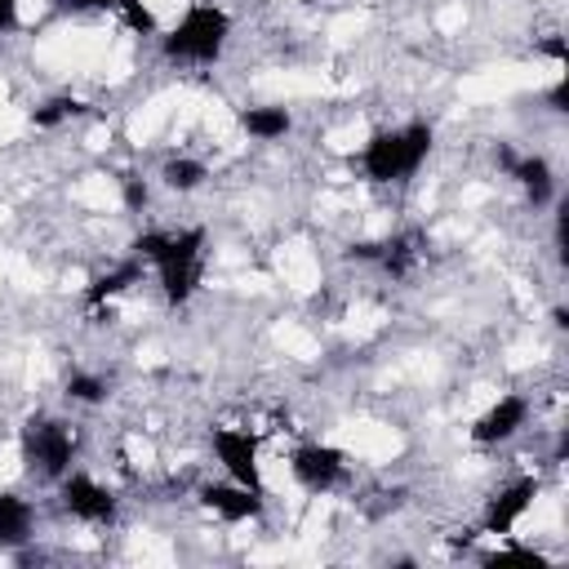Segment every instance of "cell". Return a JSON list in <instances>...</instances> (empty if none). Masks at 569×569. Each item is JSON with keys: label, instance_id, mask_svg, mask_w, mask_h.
I'll return each instance as SVG.
<instances>
[{"label": "cell", "instance_id": "obj_1", "mask_svg": "<svg viewBox=\"0 0 569 569\" xmlns=\"http://www.w3.org/2000/svg\"><path fill=\"white\" fill-rule=\"evenodd\" d=\"M133 258L147 267H156L160 276V293L169 307L191 302V293L200 289L204 276V231L200 227H182V231H142L133 240Z\"/></svg>", "mask_w": 569, "mask_h": 569}, {"label": "cell", "instance_id": "obj_2", "mask_svg": "<svg viewBox=\"0 0 569 569\" xmlns=\"http://www.w3.org/2000/svg\"><path fill=\"white\" fill-rule=\"evenodd\" d=\"M431 142H436V133H431V124H422V120L400 124V129H378V133L360 147L356 169L365 173V182H378V187L405 182V178H413V173L422 169V160L431 156Z\"/></svg>", "mask_w": 569, "mask_h": 569}, {"label": "cell", "instance_id": "obj_3", "mask_svg": "<svg viewBox=\"0 0 569 569\" xmlns=\"http://www.w3.org/2000/svg\"><path fill=\"white\" fill-rule=\"evenodd\" d=\"M231 40V13L218 4H187V13L160 36L169 62H218Z\"/></svg>", "mask_w": 569, "mask_h": 569}, {"label": "cell", "instance_id": "obj_4", "mask_svg": "<svg viewBox=\"0 0 569 569\" xmlns=\"http://www.w3.org/2000/svg\"><path fill=\"white\" fill-rule=\"evenodd\" d=\"M22 462L40 480H62L76 462V431L58 418H31L22 427Z\"/></svg>", "mask_w": 569, "mask_h": 569}, {"label": "cell", "instance_id": "obj_5", "mask_svg": "<svg viewBox=\"0 0 569 569\" xmlns=\"http://www.w3.org/2000/svg\"><path fill=\"white\" fill-rule=\"evenodd\" d=\"M58 498H62V511L80 525H111L116 511H120L116 493L102 480H93L89 471H67L58 480Z\"/></svg>", "mask_w": 569, "mask_h": 569}, {"label": "cell", "instance_id": "obj_6", "mask_svg": "<svg viewBox=\"0 0 569 569\" xmlns=\"http://www.w3.org/2000/svg\"><path fill=\"white\" fill-rule=\"evenodd\" d=\"M209 445H213V458L222 462L227 480H236V485H244V489H253V493H267V485H262V467H258V436H253V431H240V427H213Z\"/></svg>", "mask_w": 569, "mask_h": 569}, {"label": "cell", "instance_id": "obj_7", "mask_svg": "<svg viewBox=\"0 0 569 569\" xmlns=\"http://www.w3.org/2000/svg\"><path fill=\"white\" fill-rule=\"evenodd\" d=\"M289 471H293V480H298L307 493H329V489H338V485L347 480V453L333 449V445L311 440V445H298V449H293Z\"/></svg>", "mask_w": 569, "mask_h": 569}, {"label": "cell", "instance_id": "obj_8", "mask_svg": "<svg viewBox=\"0 0 569 569\" xmlns=\"http://www.w3.org/2000/svg\"><path fill=\"white\" fill-rule=\"evenodd\" d=\"M196 498H200L204 511H213V516L227 520V525L258 520L262 507H267V502H262L267 493H253V489H244V485H236V480H209V485L196 489Z\"/></svg>", "mask_w": 569, "mask_h": 569}, {"label": "cell", "instance_id": "obj_9", "mask_svg": "<svg viewBox=\"0 0 569 569\" xmlns=\"http://www.w3.org/2000/svg\"><path fill=\"white\" fill-rule=\"evenodd\" d=\"M525 422H529V400L511 391V396H498V400L471 422V440H476V445H502V440H511Z\"/></svg>", "mask_w": 569, "mask_h": 569}, {"label": "cell", "instance_id": "obj_10", "mask_svg": "<svg viewBox=\"0 0 569 569\" xmlns=\"http://www.w3.org/2000/svg\"><path fill=\"white\" fill-rule=\"evenodd\" d=\"M533 498H538V480L533 476H520L507 489H498L489 498V507H485V533H511L520 525V516L533 507Z\"/></svg>", "mask_w": 569, "mask_h": 569}, {"label": "cell", "instance_id": "obj_11", "mask_svg": "<svg viewBox=\"0 0 569 569\" xmlns=\"http://www.w3.org/2000/svg\"><path fill=\"white\" fill-rule=\"evenodd\" d=\"M507 178H516V187L525 191V200L533 209H547L556 200V173H551L547 156H516L507 164Z\"/></svg>", "mask_w": 569, "mask_h": 569}, {"label": "cell", "instance_id": "obj_12", "mask_svg": "<svg viewBox=\"0 0 569 569\" xmlns=\"http://www.w3.org/2000/svg\"><path fill=\"white\" fill-rule=\"evenodd\" d=\"M31 529H36V511L22 493L13 489H0V547H22L31 542Z\"/></svg>", "mask_w": 569, "mask_h": 569}, {"label": "cell", "instance_id": "obj_13", "mask_svg": "<svg viewBox=\"0 0 569 569\" xmlns=\"http://www.w3.org/2000/svg\"><path fill=\"white\" fill-rule=\"evenodd\" d=\"M133 284H142V262L129 253L124 262H116L111 271H102V276H93V280H89L84 302H89V307H102V302L120 298V293H124V289H133Z\"/></svg>", "mask_w": 569, "mask_h": 569}, {"label": "cell", "instance_id": "obj_14", "mask_svg": "<svg viewBox=\"0 0 569 569\" xmlns=\"http://www.w3.org/2000/svg\"><path fill=\"white\" fill-rule=\"evenodd\" d=\"M240 129H244L253 142H280V138L293 129V116H289V107L262 102V107H244V111H240Z\"/></svg>", "mask_w": 569, "mask_h": 569}, {"label": "cell", "instance_id": "obj_15", "mask_svg": "<svg viewBox=\"0 0 569 569\" xmlns=\"http://www.w3.org/2000/svg\"><path fill=\"white\" fill-rule=\"evenodd\" d=\"M204 178H209V164L196 160V156H173V160H164V169H160V182H164L169 191H178V196L200 191Z\"/></svg>", "mask_w": 569, "mask_h": 569}, {"label": "cell", "instance_id": "obj_16", "mask_svg": "<svg viewBox=\"0 0 569 569\" xmlns=\"http://www.w3.org/2000/svg\"><path fill=\"white\" fill-rule=\"evenodd\" d=\"M71 116H84V102L71 98V93H53V98H44V102L31 111V124H36V129H58V124H67Z\"/></svg>", "mask_w": 569, "mask_h": 569}, {"label": "cell", "instance_id": "obj_17", "mask_svg": "<svg viewBox=\"0 0 569 569\" xmlns=\"http://www.w3.org/2000/svg\"><path fill=\"white\" fill-rule=\"evenodd\" d=\"M413 258H418V236H391V240H382V249H378V267H382L387 276H405V271L413 267Z\"/></svg>", "mask_w": 569, "mask_h": 569}, {"label": "cell", "instance_id": "obj_18", "mask_svg": "<svg viewBox=\"0 0 569 569\" xmlns=\"http://www.w3.org/2000/svg\"><path fill=\"white\" fill-rule=\"evenodd\" d=\"M67 400H76V405H102V400H107V378L76 369V373L67 378Z\"/></svg>", "mask_w": 569, "mask_h": 569}, {"label": "cell", "instance_id": "obj_19", "mask_svg": "<svg viewBox=\"0 0 569 569\" xmlns=\"http://www.w3.org/2000/svg\"><path fill=\"white\" fill-rule=\"evenodd\" d=\"M480 565H529V569H547V556H538L529 547H498V551H485Z\"/></svg>", "mask_w": 569, "mask_h": 569}, {"label": "cell", "instance_id": "obj_20", "mask_svg": "<svg viewBox=\"0 0 569 569\" xmlns=\"http://www.w3.org/2000/svg\"><path fill=\"white\" fill-rule=\"evenodd\" d=\"M116 13L124 18V27H133L138 36H156V13L142 4V0H120Z\"/></svg>", "mask_w": 569, "mask_h": 569}, {"label": "cell", "instance_id": "obj_21", "mask_svg": "<svg viewBox=\"0 0 569 569\" xmlns=\"http://www.w3.org/2000/svg\"><path fill=\"white\" fill-rule=\"evenodd\" d=\"M120 191H124V204L138 213V209H147V200H151V191H147V182L138 178V173H124L120 178Z\"/></svg>", "mask_w": 569, "mask_h": 569}, {"label": "cell", "instance_id": "obj_22", "mask_svg": "<svg viewBox=\"0 0 569 569\" xmlns=\"http://www.w3.org/2000/svg\"><path fill=\"white\" fill-rule=\"evenodd\" d=\"M53 4H58L62 13H107V9L116 13L120 0H53Z\"/></svg>", "mask_w": 569, "mask_h": 569}, {"label": "cell", "instance_id": "obj_23", "mask_svg": "<svg viewBox=\"0 0 569 569\" xmlns=\"http://www.w3.org/2000/svg\"><path fill=\"white\" fill-rule=\"evenodd\" d=\"M538 53H547V58H556V62H565V58H569V49H565V36H547V40L538 44Z\"/></svg>", "mask_w": 569, "mask_h": 569}, {"label": "cell", "instance_id": "obj_24", "mask_svg": "<svg viewBox=\"0 0 569 569\" xmlns=\"http://www.w3.org/2000/svg\"><path fill=\"white\" fill-rule=\"evenodd\" d=\"M547 102H551V111H569V84L556 80V84L547 89Z\"/></svg>", "mask_w": 569, "mask_h": 569}, {"label": "cell", "instance_id": "obj_25", "mask_svg": "<svg viewBox=\"0 0 569 569\" xmlns=\"http://www.w3.org/2000/svg\"><path fill=\"white\" fill-rule=\"evenodd\" d=\"M18 27V0H0V31Z\"/></svg>", "mask_w": 569, "mask_h": 569}]
</instances>
